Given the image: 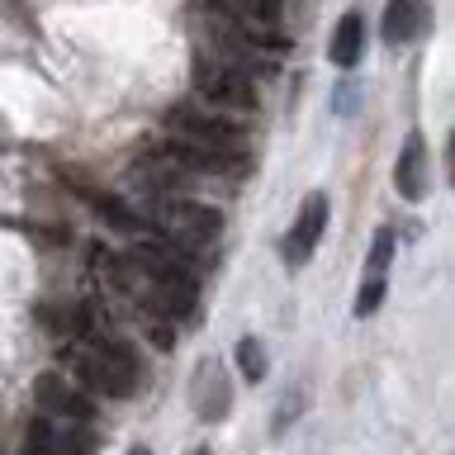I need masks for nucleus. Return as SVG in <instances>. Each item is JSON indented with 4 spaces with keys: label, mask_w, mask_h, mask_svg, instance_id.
Instances as JSON below:
<instances>
[{
    "label": "nucleus",
    "mask_w": 455,
    "mask_h": 455,
    "mask_svg": "<svg viewBox=\"0 0 455 455\" xmlns=\"http://www.w3.org/2000/svg\"><path fill=\"white\" fill-rule=\"evenodd\" d=\"M190 403L199 418H209V422H219L228 408H233V394H228V379H219V361H204L199 365V379H195V389H190Z\"/></svg>",
    "instance_id": "obj_8"
},
{
    "label": "nucleus",
    "mask_w": 455,
    "mask_h": 455,
    "mask_svg": "<svg viewBox=\"0 0 455 455\" xmlns=\"http://www.w3.org/2000/svg\"><path fill=\"white\" fill-rule=\"evenodd\" d=\"M0 455H5V451H0Z\"/></svg>",
    "instance_id": "obj_18"
},
{
    "label": "nucleus",
    "mask_w": 455,
    "mask_h": 455,
    "mask_svg": "<svg viewBox=\"0 0 455 455\" xmlns=\"http://www.w3.org/2000/svg\"><path fill=\"white\" fill-rule=\"evenodd\" d=\"M156 223L162 233L176 242V247H209L223 228V213L213 204H199V199H162L156 204Z\"/></svg>",
    "instance_id": "obj_2"
},
{
    "label": "nucleus",
    "mask_w": 455,
    "mask_h": 455,
    "mask_svg": "<svg viewBox=\"0 0 455 455\" xmlns=\"http://www.w3.org/2000/svg\"><path fill=\"white\" fill-rule=\"evenodd\" d=\"M237 370H242V379H251V384L266 379V351H261V341H256V337L237 341Z\"/></svg>",
    "instance_id": "obj_11"
},
{
    "label": "nucleus",
    "mask_w": 455,
    "mask_h": 455,
    "mask_svg": "<svg viewBox=\"0 0 455 455\" xmlns=\"http://www.w3.org/2000/svg\"><path fill=\"white\" fill-rule=\"evenodd\" d=\"M384 304V275H365L361 294H355V318H370Z\"/></svg>",
    "instance_id": "obj_13"
},
{
    "label": "nucleus",
    "mask_w": 455,
    "mask_h": 455,
    "mask_svg": "<svg viewBox=\"0 0 455 455\" xmlns=\"http://www.w3.org/2000/svg\"><path fill=\"white\" fill-rule=\"evenodd\" d=\"M190 455H213V451H204V446H199V451H190Z\"/></svg>",
    "instance_id": "obj_17"
},
{
    "label": "nucleus",
    "mask_w": 455,
    "mask_h": 455,
    "mask_svg": "<svg viewBox=\"0 0 455 455\" xmlns=\"http://www.w3.org/2000/svg\"><path fill=\"white\" fill-rule=\"evenodd\" d=\"M171 133H180V142H195V148L209 152H242V124H233L228 114H199V109H171Z\"/></svg>",
    "instance_id": "obj_4"
},
{
    "label": "nucleus",
    "mask_w": 455,
    "mask_h": 455,
    "mask_svg": "<svg viewBox=\"0 0 455 455\" xmlns=\"http://www.w3.org/2000/svg\"><path fill=\"white\" fill-rule=\"evenodd\" d=\"M294 408H299V394H290V398L280 403V412H275V432H284V427L294 422Z\"/></svg>",
    "instance_id": "obj_15"
},
{
    "label": "nucleus",
    "mask_w": 455,
    "mask_h": 455,
    "mask_svg": "<svg viewBox=\"0 0 455 455\" xmlns=\"http://www.w3.org/2000/svg\"><path fill=\"white\" fill-rule=\"evenodd\" d=\"M394 247H398V237H394V228H379L375 242H370V256H365V275H384L394 261Z\"/></svg>",
    "instance_id": "obj_12"
},
{
    "label": "nucleus",
    "mask_w": 455,
    "mask_h": 455,
    "mask_svg": "<svg viewBox=\"0 0 455 455\" xmlns=\"http://www.w3.org/2000/svg\"><path fill=\"white\" fill-rule=\"evenodd\" d=\"M332 105H337V114H351V109H355V85H351V81H347V85H337Z\"/></svg>",
    "instance_id": "obj_14"
},
{
    "label": "nucleus",
    "mask_w": 455,
    "mask_h": 455,
    "mask_svg": "<svg viewBox=\"0 0 455 455\" xmlns=\"http://www.w3.org/2000/svg\"><path fill=\"white\" fill-rule=\"evenodd\" d=\"M323 228H327V195H308L304 204H299V213H294L290 237H284V261L304 266L308 256H313V247H318Z\"/></svg>",
    "instance_id": "obj_6"
},
{
    "label": "nucleus",
    "mask_w": 455,
    "mask_h": 455,
    "mask_svg": "<svg viewBox=\"0 0 455 455\" xmlns=\"http://www.w3.org/2000/svg\"><path fill=\"white\" fill-rule=\"evenodd\" d=\"M418 14H422V0H389L384 10V43H408L418 38Z\"/></svg>",
    "instance_id": "obj_10"
},
{
    "label": "nucleus",
    "mask_w": 455,
    "mask_h": 455,
    "mask_svg": "<svg viewBox=\"0 0 455 455\" xmlns=\"http://www.w3.org/2000/svg\"><path fill=\"white\" fill-rule=\"evenodd\" d=\"M394 185H398L403 199H422L427 195V138L422 133L403 138V152H398V166H394Z\"/></svg>",
    "instance_id": "obj_7"
},
{
    "label": "nucleus",
    "mask_w": 455,
    "mask_h": 455,
    "mask_svg": "<svg viewBox=\"0 0 455 455\" xmlns=\"http://www.w3.org/2000/svg\"><path fill=\"white\" fill-rule=\"evenodd\" d=\"M128 455H152V451H148V446H133V451H128Z\"/></svg>",
    "instance_id": "obj_16"
},
{
    "label": "nucleus",
    "mask_w": 455,
    "mask_h": 455,
    "mask_svg": "<svg viewBox=\"0 0 455 455\" xmlns=\"http://www.w3.org/2000/svg\"><path fill=\"white\" fill-rule=\"evenodd\" d=\"M67 365L76 370V379L85 394H109L128 398L138 389V355L124 347L119 337H100V341H76L67 347Z\"/></svg>",
    "instance_id": "obj_1"
},
{
    "label": "nucleus",
    "mask_w": 455,
    "mask_h": 455,
    "mask_svg": "<svg viewBox=\"0 0 455 455\" xmlns=\"http://www.w3.org/2000/svg\"><path fill=\"white\" fill-rule=\"evenodd\" d=\"M361 48H365V20L361 14H341L337 28H332V43H327V57H332L337 67H355L361 62Z\"/></svg>",
    "instance_id": "obj_9"
},
{
    "label": "nucleus",
    "mask_w": 455,
    "mask_h": 455,
    "mask_svg": "<svg viewBox=\"0 0 455 455\" xmlns=\"http://www.w3.org/2000/svg\"><path fill=\"white\" fill-rule=\"evenodd\" d=\"M34 398H38V412L43 418H57V422H91V398H85L81 384H71L62 375H43L34 384Z\"/></svg>",
    "instance_id": "obj_5"
},
{
    "label": "nucleus",
    "mask_w": 455,
    "mask_h": 455,
    "mask_svg": "<svg viewBox=\"0 0 455 455\" xmlns=\"http://www.w3.org/2000/svg\"><path fill=\"white\" fill-rule=\"evenodd\" d=\"M195 85H199V95H204L213 109H223V114H237V109L256 105L251 76L242 67H233L228 57H199L195 62Z\"/></svg>",
    "instance_id": "obj_3"
}]
</instances>
